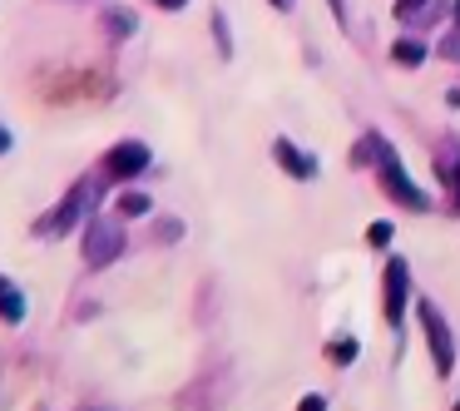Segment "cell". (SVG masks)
Wrapping results in <instances>:
<instances>
[{
  "label": "cell",
  "mask_w": 460,
  "mask_h": 411,
  "mask_svg": "<svg viewBox=\"0 0 460 411\" xmlns=\"http://www.w3.org/2000/svg\"><path fill=\"white\" fill-rule=\"evenodd\" d=\"M0 322H5V327H21L25 322V292L15 288L5 273H0Z\"/></svg>",
  "instance_id": "obj_8"
},
{
  "label": "cell",
  "mask_w": 460,
  "mask_h": 411,
  "mask_svg": "<svg viewBox=\"0 0 460 411\" xmlns=\"http://www.w3.org/2000/svg\"><path fill=\"white\" fill-rule=\"evenodd\" d=\"M450 183H456V213H460V154H456V164H450Z\"/></svg>",
  "instance_id": "obj_17"
},
{
  "label": "cell",
  "mask_w": 460,
  "mask_h": 411,
  "mask_svg": "<svg viewBox=\"0 0 460 411\" xmlns=\"http://www.w3.org/2000/svg\"><path fill=\"white\" fill-rule=\"evenodd\" d=\"M391 233H396V228H391V223H371V228H367V243H371V248H386V243H391Z\"/></svg>",
  "instance_id": "obj_15"
},
{
  "label": "cell",
  "mask_w": 460,
  "mask_h": 411,
  "mask_svg": "<svg viewBox=\"0 0 460 411\" xmlns=\"http://www.w3.org/2000/svg\"><path fill=\"white\" fill-rule=\"evenodd\" d=\"M84 268L90 273H104L114 258H124V248H129V233H124V223H114V219H94V223H84Z\"/></svg>",
  "instance_id": "obj_2"
},
{
  "label": "cell",
  "mask_w": 460,
  "mask_h": 411,
  "mask_svg": "<svg viewBox=\"0 0 460 411\" xmlns=\"http://www.w3.org/2000/svg\"><path fill=\"white\" fill-rule=\"evenodd\" d=\"M430 11V0H396V15L401 21H416V15Z\"/></svg>",
  "instance_id": "obj_14"
},
{
  "label": "cell",
  "mask_w": 460,
  "mask_h": 411,
  "mask_svg": "<svg viewBox=\"0 0 460 411\" xmlns=\"http://www.w3.org/2000/svg\"><path fill=\"white\" fill-rule=\"evenodd\" d=\"M213 35H218V55L228 60V55H233V40H228V21H223V11H213Z\"/></svg>",
  "instance_id": "obj_13"
},
{
  "label": "cell",
  "mask_w": 460,
  "mask_h": 411,
  "mask_svg": "<svg viewBox=\"0 0 460 411\" xmlns=\"http://www.w3.org/2000/svg\"><path fill=\"white\" fill-rule=\"evenodd\" d=\"M381 282H386V302H381V312H386L391 327H401V317H406V298H411V268L401 258H391L386 273H381Z\"/></svg>",
  "instance_id": "obj_6"
},
{
  "label": "cell",
  "mask_w": 460,
  "mask_h": 411,
  "mask_svg": "<svg viewBox=\"0 0 460 411\" xmlns=\"http://www.w3.org/2000/svg\"><path fill=\"white\" fill-rule=\"evenodd\" d=\"M391 60H396V65H420V60H426V45H416V40H396V45H391Z\"/></svg>",
  "instance_id": "obj_11"
},
{
  "label": "cell",
  "mask_w": 460,
  "mask_h": 411,
  "mask_svg": "<svg viewBox=\"0 0 460 411\" xmlns=\"http://www.w3.org/2000/svg\"><path fill=\"white\" fill-rule=\"evenodd\" d=\"M327 357L337 362V367H351V362H357V342H351V337H337V342L327 347Z\"/></svg>",
  "instance_id": "obj_12"
},
{
  "label": "cell",
  "mask_w": 460,
  "mask_h": 411,
  "mask_svg": "<svg viewBox=\"0 0 460 411\" xmlns=\"http://www.w3.org/2000/svg\"><path fill=\"white\" fill-rule=\"evenodd\" d=\"M456 411H460V401H456Z\"/></svg>",
  "instance_id": "obj_24"
},
{
  "label": "cell",
  "mask_w": 460,
  "mask_h": 411,
  "mask_svg": "<svg viewBox=\"0 0 460 411\" xmlns=\"http://www.w3.org/2000/svg\"><path fill=\"white\" fill-rule=\"evenodd\" d=\"M268 5H278V11H292V0H268Z\"/></svg>",
  "instance_id": "obj_22"
},
{
  "label": "cell",
  "mask_w": 460,
  "mask_h": 411,
  "mask_svg": "<svg viewBox=\"0 0 460 411\" xmlns=\"http://www.w3.org/2000/svg\"><path fill=\"white\" fill-rule=\"evenodd\" d=\"M11 144H15V134L5 130V124H0V154H11Z\"/></svg>",
  "instance_id": "obj_18"
},
{
  "label": "cell",
  "mask_w": 460,
  "mask_h": 411,
  "mask_svg": "<svg viewBox=\"0 0 460 411\" xmlns=\"http://www.w3.org/2000/svg\"><path fill=\"white\" fill-rule=\"evenodd\" d=\"M149 164H154V154H149V144H144V139H119L110 154H104V174L119 179V183L124 179H139Z\"/></svg>",
  "instance_id": "obj_5"
},
{
  "label": "cell",
  "mask_w": 460,
  "mask_h": 411,
  "mask_svg": "<svg viewBox=\"0 0 460 411\" xmlns=\"http://www.w3.org/2000/svg\"><path fill=\"white\" fill-rule=\"evenodd\" d=\"M272 159H278L282 169L292 174V179H317V159H312V154H302L292 139H278V144H272Z\"/></svg>",
  "instance_id": "obj_7"
},
{
  "label": "cell",
  "mask_w": 460,
  "mask_h": 411,
  "mask_svg": "<svg viewBox=\"0 0 460 411\" xmlns=\"http://www.w3.org/2000/svg\"><path fill=\"white\" fill-rule=\"evenodd\" d=\"M114 213H119L124 223L144 219V213H154V199H149V193H139V189H129V193H119V199H114Z\"/></svg>",
  "instance_id": "obj_10"
},
{
  "label": "cell",
  "mask_w": 460,
  "mask_h": 411,
  "mask_svg": "<svg viewBox=\"0 0 460 411\" xmlns=\"http://www.w3.org/2000/svg\"><path fill=\"white\" fill-rule=\"evenodd\" d=\"M154 5H159V11H183L189 0H154Z\"/></svg>",
  "instance_id": "obj_20"
},
{
  "label": "cell",
  "mask_w": 460,
  "mask_h": 411,
  "mask_svg": "<svg viewBox=\"0 0 460 411\" xmlns=\"http://www.w3.org/2000/svg\"><path fill=\"white\" fill-rule=\"evenodd\" d=\"M376 174H381V189L391 193V199L401 203V209H416V213H426L430 209V199L416 189V183L406 179V169H401V159H396V149H391L386 139L376 144Z\"/></svg>",
  "instance_id": "obj_3"
},
{
  "label": "cell",
  "mask_w": 460,
  "mask_h": 411,
  "mask_svg": "<svg viewBox=\"0 0 460 411\" xmlns=\"http://www.w3.org/2000/svg\"><path fill=\"white\" fill-rule=\"evenodd\" d=\"M297 411H327V401H322V397H307V401H302Z\"/></svg>",
  "instance_id": "obj_19"
},
{
  "label": "cell",
  "mask_w": 460,
  "mask_h": 411,
  "mask_svg": "<svg viewBox=\"0 0 460 411\" xmlns=\"http://www.w3.org/2000/svg\"><path fill=\"white\" fill-rule=\"evenodd\" d=\"M94 189H100V179H75L70 193H65L45 219H35V238H65V233H80L84 213H90V203H94Z\"/></svg>",
  "instance_id": "obj_1"
},
{
  "label": "cell",
  "mask_w": 460,
  "mask_h": 411,
  "mask_svg": "<svg viewBox=\"0 0 460 411\" xmlns=\"http://www.w3.org/2000/svg\"><path fill=\"white\" fill-rule=\"evenodd\" d=\"M159 238H164V243H179V238H183V223H179V219H164V223H159Z\"/></svg>",
  "instance_id": "obj_16"
},
{
  "label": "cell",
  "mask_w": 460,
  "mask_h": 411,
  "mask_svg": "<svg viewBox=\"0 0 460 411\" xmlns=\"http://www.w3.org/2000/svg\"><path fill=\"white\" fill-rule=\"evenodd\" d=\"M327 5H332V15H337V21H341V15H347V11H341V0H327Z\"/></svg>",
  "instance_id": "obj_21"
},
{
  "label": "cell",
  "mask_w": 460,
  "mask_h": 411,
  "mask_svg": "<svg viewBox=\"0 0 460 411\" xmlns=\"http://www.w3.org/2000/svg\"><path fill=\"white\" fill-rule=\"evenodd\" d=\"M420 327H426V347H430L436 371L450 377V367H456V342H450V327H446V317L436 312V302H426V298H420Z\"/></svg>",
  "instance_id": "obj_4"
},
{
  "label": "cell",
  "mask_w": 460,
  "mask_h": 411,
  "mask_svg": "<svg viewBox=\"0 0 460 411\" xmlns=\"http://www.w3.org/2000/svg\"><path fill=\"white\" fill-rule=\"evenodd\" d=\"M104 31H110V40H129V35H139V15L129 11V5H114V11H104Z\"/></svg>",
  "instance_id": "obj_9"
},
{
  "label": "cell",
  "mask_w": 460,
  "mask_h": 411,
  "mask_svg": "<svg viewBox=\"0 0 460 411\" xmlns=\"http://www.w3.org/2000/svg\"><path fill=\"white\" fill-rule=\"evenodd\" d=\"M456 35H460V0H456Z\"/></svg>",
  "instance_id": "obj_23"
}]
</instances>
